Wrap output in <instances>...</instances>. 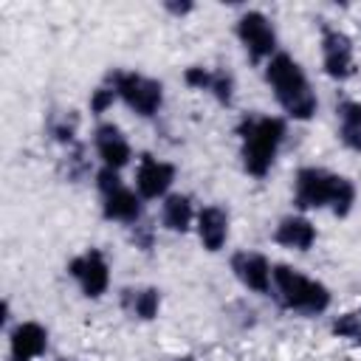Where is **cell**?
I'll return each instance as SVG.
<instances>
[{"label": "cell", "instance_id": "1", "mask_svg": "<svg viewBox=\"0 0 361 361\" xmlns=\"http://www.w3.org/2000/svg\"><path fill=\"white\" fill-rule=\"evenodd\" d=\"M265 79L276 96V102L282 104V110L296 118V121H307L313 118L319 102L316 93L305 76V71L299 68V62L288 54H274L265 65Z\"/></svg>", "mask_w": 361, "mask_h": 361}, {"label": "cell", "instance_id": "2", "mask_svg": "<svg viewBox=\"0 0 361 361\" xmlns=\"http://www.w3.org/2000/svg\"><path fill=\"white\" fill-rule=\"evenodd\" d=\"M285 138V124L276 116H248L240 124V155H243V166L248 175L254 178H265L276 149Z\"/></svg>", "mask_w": 361, "mask_h": 361}, {"label": "cell", "instance_id": "3", "mask_svg": "<svg viewBox=\"0 0 361 361\" xmlns=\"http://www.w3.org/2000/svg\"><path fill=\"white\" fill-rule=\"evenodd\" d=\"M271 290H276V299L288 310H299V313H322L330 305V290L322 282H316L288 265H274Z\"/></svg>", "mask_w": 361, "mask_h": 361}, {"label": "cell", "instance_id": "4", "mask_svg": "<svg viewBox=\"0 0 361 361\" xmlns=\"http://www.w3.org/2000/svg\"><path fill=\"white\" fill-rule=\"evenodd\" d=\"M110 85L116 87L118 99H121L130 110H135L138 116H144V118L155 116L158 107H161V102H164V87H161V82H155V79H149V76H141V73H135V71H113V73H110Z\"/></svg>", "mask_w": 361, "mask_h": 361}, {"label": "cell", "instance_id": "5", "mask_svg": "<svg viewBox=\"0 0 361 361\" xmlns=\"http://www.w3.org/2000/svg\"><path fill=\"white\" fill-rule=\"evenodd\" d=\"M237 37L254 62L271 59L276 51V31L262 11H245L237 20Z\"/></svg>", "mask_w": 361, "mask_h": 361}, {"label": "cell", "instance_id": "6", "mask_svg": "<svg viewBox=\"0 0 361 361\" xmlns=\"http://www.w3.org/2000/svg\"><path fill=\"white\" fill-rule=\"evenodd\" d=\"M68 274L79 282V288L87 299H99L110 285V265L99 248H87L85 254L73 257L68 265Z\"/></svg>", "mask_w": 361, "mask_h": 361}, {"label": "cell", "instance_id": "7", "mask_svg": "<svg viewBox=\"0 0 361 361\" xmlns=\"http://www.w3.org/2000/svg\"><path fill=\"white\" fill-rule=\"evenodd\" d=\"M338 175L319 169V166H302L296 172V203L302 209H324L333 203Z\"/></svg>", "mask_w": 361, "mask_h": 361}, {"label": "cell", "instance_id": "8", "mask_svg": "<svg viewBox=\"0 0 361 361\" xmlns=\"http://www.w3.org/2000/svg\"><path fill=\"white\" fill-rule=\"evenodd\" d=\"M322 62L327 76L333 79H347L355 71V54H353V42L344 31L338 28H324L322 31Z\"/></svg>", "mask_w": 361, "mask_h": 361}, {"label": "cell", "instance_id": "9", "mask_svg": "<svg viewBox=\"0 0 361 361\" xmlns=\"http://www.w3.org/2000/svg\"><path fill=\"white\" fill-rule=\"evenodd\" d=\"M172 180H175V166L172 164L158 161L152 155H141V164H138V172H135V186H138L141 197H147V200L164 197L169 192Z\"/></svg>", "mask_w": 361, "mask_h": 361}, {"label": "cell", "instance_id": "10", "mask_svg": "<svg viewBox=\"0 0 361 361\" xmlns=\"http://www.w3.org/2000/svg\"><path fill=\"white\" fill-rule=\"evenodd\" d=\"M231 271L234 276L254 293H271V265L262 254L257 251H237L231 257Z\"/></svg>", "mask_w": 361, "mask_h": 361}, {"label": "cell", "instance_id": "11", "mask_svg": "<svg viewBox=\"0 0 361 361\" xmlns=\"http://www.w3.org/2000/svg\"><path fill=\"white\" fill-rule=\"evenodd\" d=\"M93 141H96L99 158H102L104 166H110V169H121V166L130 161V155H133L130 141L124 138V133H121L116 124H99Z\"/></svg>", "mask_w": 361, "mask_h": 361}, {"label": "cell", "instance_id": "12", "mask_svg": "<svg viewBox=\"0 0 361 361\" xmlns=\"http://www.w3.org/2000/svg\"><path fill=\"white\" fill-rule=\"evenodd\" d=\"M11 358L14 361H34L48 347V333L37 322H20L11 330Z\"/></svg>", "mask_w": 361, "mask_h": 361}, {"label": "cell", "instance_id": "13", "mask_svg": "<svg viewBox=\"0 0 361 361\" xmlns=\"http://www.w3.org/2000/svg\"><path fill=\"white\" fill-rule=\"evenodd\" d=\"M183 79L197 90H209L220 104H228L231 96H234V79H231V73H226L220 68L212 71V68H197L195 65V68H186Z\"/></svg>", "mask_w": 361, "mask_h": 361}, {"label": "cell", "instance_id": "14", "mask_svg": "<svg viewBox=\"0 0 361 361\" xmlns=\"http://www.w3.org/2000/svg\"><path fill=\"white\" fill-rule=\"evenodd\" d=\"M197 237L206 251H220L228 237V214L220 206H206L197 214Z\"/></svg>", "mask_w": 361, "mask_h": 361}, {"label": "cell", "instance_id": "15", "mask_svg": "<svg viewBox=\"0 0 361 361\" xmlns=\"http://www.w3.org/2000/svg\"><path fill=\"white\" fill-rule=\"evenodd\" d=\"M274 240L285 248H293V251H307L313 243H316V228L307 217H299V214H290V217H282L276 231H274Z\"/></svg>", "mask_w": 361, "mask_h": 361}, {"label": "cell", "instance_id": "16", "mask_svg": "<svg viewBox=\"0 0 361 361\" xmlns=\"http://www.w3.org/2000/svg\"><path fill=\"white\" fill-rule=\"evenodd\" d=\"M102 209H104V217H110V220L135 223V220H138V214H141V200H138V195H135V192H130L127 186H121V189H116V192L104 195Z\"/></svg>", "mask_w": 361, "mask_h": 361}, {"label": "cell", "instance_id": "17", "mask_svg": "<svg viewBox=\"0 0 361 361\" xmlns=\"http://www.w3.org/2000/svg\"><path fill=\"white\" fill-rule=\"evenodd\" d=\"M338 138L344 141L347 149L361 152V102H341L338 104Z\"/></svg>", "mask_w": 361, "mask_h": 361}, {"label": "cell", "instance_id": "18", "mask_svg": "<svg viewBox=\"0 0 361 361\" xmlns=\"http://www.w3.org/2000/svg\"><path fill=\"white\" fill-rule=\"evenodd\" d=\"M192 200L186 195H166L164 197V209H161V220L169 231H186L192 226Z\"/></svg>", "mask_w": 361, "mask_h": 361}, {"label": "cell", "instance_id": "19", "mask_svg": "<svg viewBox=\"0 0 361 361\" xmlns=\"http://www.w3.org/2000/svg\"><path fill=\"white\" fill-rule=\"evenodd\" d=\"M124 305L127 310L141 319V322H149L158 316V307H161V293L155 288H138V290H124Z\"/></svg>", "mask_w": 361, "mask_h": 361}, {"label": "cell", "instance_id": "20", "mask_svg": "<svg viewBox=\"0 0 361 361\" xmlns=\"http://www.w3.org/2000/svg\"><path fill=\"white\" fill-rule=\"evenodd\" d=\"M353 203H355V186H353V180H350V178L338 175V183H336V192H333V203H330L333 214H338V217L350 214Z\"/></svg>", "mask_w": 361, "mask_h": 361}, {"label": "cell", "instance_id": "21", "mask_svg": "<svg viewBox=\"0 0 361 361\" xmlns=\"http://www.w3.org/2000/svg\"><path fill=\"white\" fill-rule=\"evenodd\" d=\"M333 333L338 338H350L355 344H361V316L358 313H344L333 322Z\"/></svg>", "mask_w": 361, "mask_h": 361}, {"label": "cell", "instance_id": "22", "mask_svg": "<svg viewBox=\"0 0 361 361\" xmlns=\"http://www.w3.org/2000/svg\"><path fill=\"white\" fill-rule=\"evenodd\" d=\"M51 133H54L59 141L71 144V141H73V133H76V116H73V113L54 116V118H51Z\"/></svg>", "mask_w": 361, "mask_h": 361}, {"label": "cell", "instance_id": "23", "mask_svg": "<svg viewBox=\"0 0 361 361\" xmlns=\"http://www.w3.org/2000/svg\"><path fill=\"white\" fill-rule=\"evenodd\" d=\"M116 99H118L116 87L107 82V85H102V87H96V90H93V96H90V110H93V113H104Z\"/></svg>", "mask_w": 361, "mask_h": 361}, {"label": "cell", "instance_id": "24", "mask_svg": "<svg viewBox=\"0 0 361 361\" xmlns=\"http://www.w3.org/2000/svg\"><path fill=\"white\" fill-rule=\"evenodd\" d=\"M96 186H99V192H102V197H104V195H110V192L121 189L124 183H121V178H118V169L104 166V169L96 175Z\"/></svg>", "mask_w": 361, "mask_h": 361}, {"label": "cell", "instance_id": "25", "mask_svg": "<svg viewBox=\"0 0 361 361\" xmlns=\"http://www.w3.org/2000/svg\"><path fill=\"white\" fill-rule=\"evenodd\" d=\"M166 8L172 14H186V11H192V3H166Z\"/></svg>", "mask_w": 361, "mask_h": 361}, {"label": "cell", "instance_id": "26", "mask_svg": "<svg viewBox=\"0 0 361 361\" xmlns=\"http://www.w3.org/2000/svg\"><path fill=\"white\" fill-rule=\"evenodd\" d=\"M180 361H192V358H180Z\"/></svg>", "mask_w": 361, "mask_h": 361}, {"label": "cell", "instance_id": "27", "mask_svg": "<svg viewBox=\"0 0 361 361\" xmlns=\"http://www.w3.org/2000/svg\"><path fill=\"white\" fill-rule=\"evenodd\" d=\"M11 361H14V358H11Z\"/></svg>", "mask_w": 361, "mask_h": 361}]
</instances>
